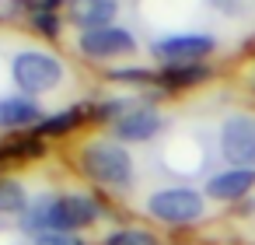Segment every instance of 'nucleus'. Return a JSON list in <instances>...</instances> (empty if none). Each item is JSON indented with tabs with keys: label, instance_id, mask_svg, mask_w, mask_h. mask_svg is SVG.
<instances>
[{
	"label": "nucleus",
	"instance_id": "14",
	"mask_svg": "<svg viewBox=\"0 0 255 245\" xmlns=\"http://www.w3.org/2000/svg\"><path fill=\"white\" fill-rule=\"evenodd\" d=\"M84 119V109H67V112H56L49 119L39 123V137H60V133H70L74 126H81Z\"/></svg>",
	"mask_w": 255,
	"mask_h": 245
},
{
	"label": "nucleus",
	"instance_id": "20",
	"mask_svg": "<svg viewBox=\"0 0 255 245\" xmlns=\"http://www.w3.org/2000/svg\"><path fill=\"white\" fill-rule=\"evenodd\" d=\"M39 4H42V0H25V7H28V11H35Z\"/></svg>",
	"mask_w": 255,
	"mask_h": 245
},
{
	"label": "nucleus",
	"instance_id": "17",
	"mask_svg": "<svg viewBox=\"0 0 255 245\" xmlns=\"http://www.w3.org/2000/svg\"><path fill=\"white\" fill-rule=\"evenodd\" d=\"M39 245H84V242L67 231H49V235H39Z\"/></svg>",
	"mask_w": 255,
	"mask_h": 245
},
{
	"label": "nucleus",
	"instance_id": "19",
	"mask_svg": "<svg viewBox=\"0 0 255 245\" xmlns=\"http://www.w3.org/2000/svg\"><path fill=\"white\" fill-rule=\"evenodd\" d=\"M213 7H220L224 14H241V0H213Z\"/></svg>",
	"mask_w": 255,
	"mask_h": 245
},
{
	"label": "nucleus",
	"instance_id": "16",
	"mask_svg": "<svg viewBox=\"0 0 255 245\" xmlns=\"http://www.w3.org/2000/svg\"><path fill=\"white\" fill-rule=\"evenodd\" d=\"M32 25H35V32L46 35V39H56V35H60V18H56V11H39V14H32Z\"/></svg>",
	"mask_w": 255,
	"mask_h": 245
},
{
	"label": "nucleus",
	"instance_id": "21",
	"mask_svg": "<svg viewBox=\"0 0 255 245\" xmlns=\"http://www.w3.org/2000/svg\"><path fill=\"white\" fill-rule=\"evenodd\" d=\"M252 84H255V81H252Z\"/></svg>",
	"mask_w": 255,
	"mask_h": 245
},
{
	"label": "nucleus",
	"instance_id": "3",
	"mask_svg": "<svg viewBox=\"0 0 255 245\" xmlns=\"http://www.w3.org/2000/svg\"><path fill=\"white\" fill-rule=\"evenodd\" d=\"M11 77L18 84V91L25 98H35L49 88H56L63 81V63L42 49H21L14 60H11Z\"/></svg>",
	"mask_w": 255,
	"mask_h": 245
},
{
	"label": "nucleus",
	"instance_id": "9",
	"mask_svg": "<svg viewBox=\"0 0 255 245\" xmlns=\"http://www.w3.org/2000/svg\"><path fill=\"white\" fill-rule=\"evenodd\" d=\"M252 186H255V168H224V172L210 175L206 196L220 200V203H231V200H241Z\"/></svg>",
	"mask_w": 255,
	"mask_h": 245
},
{
	"label": "nucleus",
	"instance_id": "2",
	"mask_svg": "<svg viewBox=\"0 0 255 245\" xmlns=\"http://www.w3.org/2000/svg\"><path fill=\"white\" fill-rule=\"evenodd\" d=\"M81 168L88 179L102 182V186H129L133 182V158L126 147L112 144V140H91L84 151H81Z\"/></svg>",
	"mask_w": 255,
	"mask_h": 245
},
{
	"label": "nucleus",
	"instance_id": "18",
	"mask_svg": "<svg viewBox=\"0 0 255 245\" xmlns=\"http://www.w3.org/2000/svg\"><path fill=\"white\" fill-rule=\"evenodd\" d=\"M112 77H116V81H136V84L157 81V77H154V74H147V70H112Z\"/></svg>",
	"mask_w": 255,
	"mask_h": 245
},
{
	"label": "nucleus",
	"instance_id": "10",
	"mask_svg": "<svg viewBox=\"0 0 255 245\" xmlns=\"http://www.w3.org/2000/svg\"><path fill=\"white\" fill-rule=\"evenodd\" d=\"M119 14L116 0H70V18L77 28L95 32V28H109Z\"/></svg>",
	"mask_w": 255,
	"mask_h": 245
},
{
	"label": "nucleus",
	"instance_id": "4",
	"mask_svg": "<svg viewBox=\"0 0 255 245\" xmlns=\"http://www.w3.org/2000/svg\"><path fill=\"white\" fill-rule=\"evenodd\" d=\"M206 210L203 196L196 189H185V186H171V189H157L150 200H147V214L161 224H192L199 221Z\"/></svg>",
	"mask_w": 255,
	"mask_h": 245
},
{
	"label": "nucleus",
	"instance_id": "15",
	"mask_svg": "<svg viewBox=\"0 0 255 245\" xmlns=\"http://www.w3.org/2000/svg\"><path fill=\"white\" fill-rule=\"evenodd\" d=\"M102 245H161L150 231H143V228H119V231H112Z\"/></svg>",
	"mask_w": 255,
	"mask_h": 245
},
{
	"label": "nucleus",
	"instance_id": "6",
	"mask_svg": "<svg viewBox=\"0 0 255 245\" xmlns=\"http://www.w3.org/2000/svg\"><path fill=\"white\" fill-rule=\"evenodd\" d=\"M220 154L231 168H255V116L234 112L220 126Z\"/></svg>",
	"mask_w": 255,
	"mask_h": 245
},
{
	"label": "nucleus",
	"instance_id": "11",
	"mask_svg": "<svg viewBox=\"0 0 255 245\" xmlns=\"http://www.w3.org/2000/svg\"><path fill=\"white\" fill-rule=\"evenodd\" d=\"M39 119H42V109L25 95H14V98L0 102V126H32Z\"/></svg>",
	"mask_w": 255,
	"mask_h": 245
},
{
	"label": "nucleus",
	"instance_id": "8",
	"mask_svg": "<svg viewBox=\"0 0 255 245\" xmlns=\"http://www.w3.org/2000/svg\"><path fill=\"white\" fill-rule=\"evenodd\" d=\"M116 137L126 140V144H143L150 137H157V130L164 126V119L150 109V105H133L126 116H119L116 123Z\"/></svg>",
	"mask_w": 255,
	"mask_h": 245
},
{
	"label": "nucleus",
	"instance_id": "12",
	"mask_svg": "<svg viewBox=\"0 0 255 245\" xmlns=\"http://www.w3.org/2000/svg\"><path fill=\"white\" fill-rule=\"evenodd\" d=\"M210 77V67L203 63H189V67H164L157 74V84L171 88V91H182V88H192V84H203Z\"/></svg>",
	"mask_w": 255,
	"mask_h": 245
},
{
	"label": "nucleus",
	"instance_id": "1",
	"mask_svg": "<svg viewBox=\"0 0 255 245\" xmlns=\"http://www.w3.org/2000/svg\"><path fill=\"white\" fill-rule=\"evenodd\" d=\"M98 221V203L91 196H46L39 203H28L21 214V228L28 235H49V231H81Z\"/></svg>",
	"mask_w": 255,
	"mask_h": 245
},
{
	"label": "nucleus",
	"instance_id": "5",
	"mask_svg": "<svg viewBox=\"0 0 255 245\" xmlns=\"http://www.w3.org/2000/svg\"><path fill=\"white\" fill-rule=\"evenodd\" d=\"M217 49V39L206 35V32H175V35H164L150 46V53L164 63V67H189V63H199L206 60L210 53Z\"/></svg>",
	"mask_w": 255,
	"mask_h": 245
},
{
	"label": "nucleus",
	"instance_id": "13",
	"mask_svg": "<svg viewBox=\"0 0 255 245\" xmlns=\"http://www.w3.org/2000/svg\"><path fill=\"white\" fill-rule=\"evenodd\" d=\"M0 210L4 214H25L28 210V193L14 179H0Z\"/></svg>",
	"mask_w": 255,
	"mask_h": 245
},
{
	"label": "nucleus",
	"instance_id": "7",
	"mask_svg": "<svg viewBox=\"0 0 255 245\" xmlns=\"http://www.w3.org/2000/svg\"><path fill=\"white\" fill-rule=\"evenodd\" d=\"M77 46H81V53L91 56V60H116V56H129V53H136V39H133V32H126V28H119V25L95 28V32H81Z\"/></svg>",
	"mask_w": 255,
	"mask_h": 245
}]
</instances>
